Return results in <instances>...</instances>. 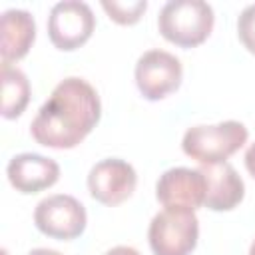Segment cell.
Returning <instances> with one entry per match:
<instances>
[{"mask_svg":"<svg viewBox=\"0 0 255 255\" xmlns=\"http://www.w3.org/2000/svg\"><path fill=\"white\" fill-rule=\"evenodd\" d=\"M102 102L96 88L84 78H64L38 110L30 124L32 137L54 149L76 147L100 122Z\"/></svg>","mask_w":255,"mask_h":255,"instance_id":"6da1fadb","label":"cell"},{"mask_svg":"<svg viewBox=\"0 0 255 255\" xmlns=\"http://www.w3.org/2000/svg\"><path fill=\"white\" fill-rule=\"evenodd\" d=\"M213 8L203 0H169L157 16L159 34L181 48H193L207 40L213 30Z\"/></svg>","mask_w":255,"mask_h":255,"instance_id":"7a4b0ae2","label":"cell"},{"mask_svg":"<svg viewBox=\"0 0 255 255\" xmlns=\"http://www.w3.org/2000/svg\"><path fill=\"white\" fill-rule=\"evenodd\" d=\"M247 128L241 122L227 120L215 126H193L183 133V153L201 165L223 163L247 141Z\"/></svg>","mask_w":255,"mask_h":255,"instance_id":"3957f363","label":"cell"},{"mask_svg":"<svg viewBox=\"0 0 255 255\" xmlns=\"http://www.w3.org/2000/svg\"><path fill=\"white\" fill-rule=\"evenodd\" d=\"M199 237V221L193 209H163L153 215L147 239L153 255H189Z\"/></svg>","mask_w":255,"mask_h":255,"instance_id":"277c9868","label":"cell"},{"mask_svg":"<svg viewBox=\"0 0 255 255\" xmlns=\"http://www.w3.org/2000/svg\"><path fill=\"white\" fill-rule=\"evenodd\" d=\"M34 223L40 233L52 239L70 241L84 233L88 215H86V207L74 195L56 193L44 197L36 205Z\"/></svg>","mask_w":255,"mask_h":255,"instance_id":"5b68a950","label":"cell"},{"mask_svg":"<svg viewBox=\"0 0 255 255\" xmlns=\"http://www.w3.org/2000/svg\"><path fill=\"white\" fill-rule=\"evenodd\" d=\"M133 76L139 94L149 102H157L179 88L183 68L179 58L165 50L153 48L137 58Z\"/></svg>","mask_w":255,"mask_h":255,"instance_id":"8992f818","label":"cell"},{"mask_svg":"<svg viewBox=\"0 0 255 255\" xmlns=\"http://www.w3.org/2000/svg\"><path fill=\"white\" fill-rule=\"evenodd\" d=\"M96 28V16L86 2L64 0L52 6L48 16L50 42L64 52L84 46Z\"/></svg>","mask_w":255,"mask_h":255,"instance_id":"52a82bcc","label":"cell"},{"mask_svg":"<svg viewBox=\"0 0 255 255\" xmlns=\"http://www.w3.org/2000/svg\"><path fill=\"white\" fill-rule=\"evenodd\" d=\"M137 185V173L131 163L120 159V157H106L92 165L88 173V189L90 195L104 203V205H120L131 193Z\"/></svg>","mask_w":255,"mask_h":255,"instance_id":"ba28073f","label":"cell"},{"mask_svg":"<svg viewBox=\"0 0 255 255\" xmlns=\"http://www.w3.org/2000/svg\"><path fill=\"white\" fill-rule=\"evenodd\" d=\"M155 197L165 209H197L205 203V177L201 169L171 167L155 183Z\"/></svg>","mask_w":255,"mask_h":255,"instance_id":"9c48e42d","label":"cell"},{"mask_svg":"<svg viewBox=\"0 0 255 255\" xmlns=\"http://www.w3.org/2000/svg\"><path fill=\"white\" fill-rule=\"evenodd\" d=\"M6 175L20 193H38L52 187L60 177V165L40 153H18L8 161Z\"/></svg>","mask_w":255,"mask_h":255,"instance_id":"30bf717a","label":"cell"},{"mask_svg":"<svg viewBox=\"0 0 255 255\" xmlns=\"http://www.w3.org/2000/svg\"><path fill=\"white\" fill-rule=\"evenodd\" d=\"M205 177V207L211 211H229L237 207L245 195V183L237 169L223 161L199 167Z\"/></svg>","mask_w":255,"mask_h":255,"instance_id":"8fae6325","label":"cell"},{"mask_svg":"<svg viewBox=\"0 0 255 255\" xmlns=\"http://www.w3.org/2000/svg\"><path fill=\"white\" fill-rule=\"evenodd\" d=\"M36 38V22L30 12L10 8L2 14V64L18 62L28 54Z\"/></svg>","mask_w":255,"mask_h":255,"instance_id":"7c38bea8","label":"cell"},{"mask_svg":"<svg viewBox=\"0 0 255 255\" xmlns=\"http://www.w3.org/2000/svg\"><path fill=\"white\" fill-rule=\"evenodd\" d=\"M30 102V82L26 74L10 64H2V116L14 120L22 116Z\"/></svg>","mask_w":255,"mask_h":255,"instance_id":"4fadbf2b","label":"cell"},{"mask_svg":"<svg viewBox=\"0 0 255 255\" xmlns=\"http://www.w3.org/2000/svg\"><path fill=\"white\" fill-rule=\"evenodd\" d=\"M102 8L108 12V16L118 24H135L141 14L147 8L145 0H133V2H118V0H102Z\"/></svg>","mask_w":255,"mask_h":255,"instance_id":"5bb4252c","label":"cell"},{"mask_svg":"<svg viewBox=\"0 0 255 255\" xmlns=\"http://www.w3.org/2000/svg\"><path fill=\"white\" fill-rule=\"evenodd\" d=\"M237 34L243 46L255 54V4H249L241 10L237 18Z\"/></svg>","mask_w":255,"mask_h":255,"instance_id":"9a60e30c","label":"cell"},{"mask_svg":"<svg viewBox=\"0 0 255 255\" xmlns=\"http://www.w3.org/2000/svg\"><path fill=\"white\" fill-rule=\"evenodd\" d=\"M245 167H247V171L253 175V179H255V141L247 147V151H245Z\"/></svg>","mask_w":255,"mask_h":255,"instance_id":"2e32d148","label":"cell"},{"mask_svg":"<svg viewBox=\"0 0 255 255\" xmlns=\"http://www.w3.org/2000/svg\"><path fill=\"white\" fill-rule=\"evenodd\" d=\"M104 255H139V251L129 245H116V247L108 249Z\"/></svg>","mask_w":255,"mask_h":255,"instance_id":"e0dca14e","label":"cell"},{"mask_svg":"<svg viewBox=\"0 0 255 255\" xmlns=\"http://www.w3.org/2000/svg\"><path fill=\"white\" fill-rule=\"evenodd\" d=\"M28 255H62L60 251H54V249H46V247H38V249H32Z\"/></svg>","mask_w":255,"mask_h":255,"instance_id":"ac0fdd59","label":"cell"},{"mask_svg":"<svg viewBox=\"0 0 255 255\" xmlns=\"http://www.w3.org/2000/svg\"><path fill=\"white\" fill-rule=\"evenodd\" d=\"M249 255H255V239H253V243H251V247H249Z\"/></svg>","mask_w":255,"mask_h":255,"instance_id":"d6986e66","label":"cell"}]
</instances>
